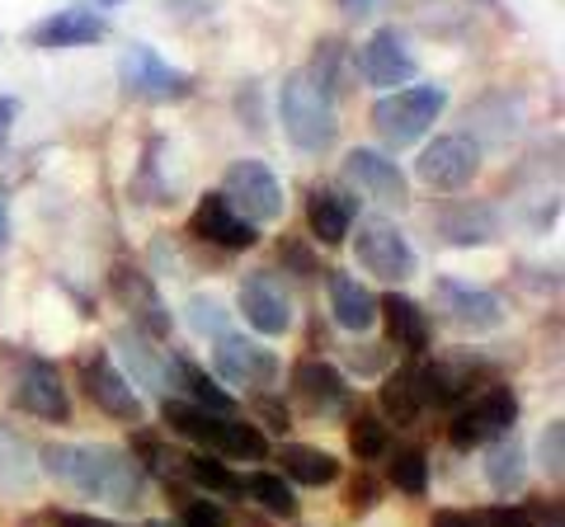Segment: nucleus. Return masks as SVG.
<instances>
[{"label": "nucleus", "mask_w": 565, "mask_h": 527, "mask_svg": "<svg viewBox=\"0 0 565 527\" xmlns=\"http://www.w3.org/2000/svg\"><path fill=\"white\" fill-rule=\"evenodd\" d=\"M39 471H47L52 481H62L81 495H90L99 504L132 514L147 499V471L128 448L109 443H47L39 448Z\"/></svg>", "instance_id": "nucleus-1"}, {"label": "nucleus", "mask_w": 565, "mask_h": 527, "mask_svg": "<svg viewBox=\"0 0 565 527\" xmlns=\"http://www.w3.org/2000/svg\"><path fill=\"white\" fill-rule=\"evenodd\" d=\"M161 415H166V424L174 433L189 438L199 452L217 456V462H264V456H269V438H264V429L250 424V419H236V415H222V410H203V406L180 400V396H166Z\"/></svg>", "instance_id": "nucleus-2"}, {"label": "nucleus", "mask_w": 565, "mask_h": 527, "mask_svg": "<svg viewBox=\"0 0 565 527\" xmlns=\"http://www.w3.org/2000/svg\"><path fill=\"white\" fill-rule=\"evenodd\" d=\"M278 118H282V132H288V142H292L297 151H307V155L330 151V147H334V137H340V114H334V95L307 72V66L282 80Z\"/></svg>", "instance_id": "nucleus-3"}, {"label": "nucleus", "mask_w": 565, "mask_h": 527, "mask_svg": "<svg viewBox=\"0 0 565 527\" xmlns=\"http://www.w3.org/2000/svg\"><path fill=\"white\" fill-rule=\"evenodd\" d=\"M448 109V90L444 85H401V90H386L373 104V132L386 147H415L424 132L434 128Z\"/></svg>", "instance_id": "nucleus-4"}, {"label": "nucleus", "mask_w": 565, "mask_h": 527, "mask_svg": "<svg viewBox=\"0 0 565 527\" xmlns=\"http://www.w3.org/2000/svg\"><path fill=\"white\" fill-rule=\"evenodd\" d=\"M481 161H486V147L476 142L471 132H444L434 137L429 147L419 151L415 161V174L434 193H444V198H457L467 184H476V174H481Z\"/></svg>", "instance_id": "nucleus-5"}, {"label": "nucleus", "mask_w": 565, "mask_h": 527, "mask_svg": "<svg viewBox=\"0 0 565 527\" xmlns=\"http://www.w3.org/2000/svg\"><path fill=\"white\" fill-rule=\"evenodd\" d=\"M118 85H122V95L147 99V104H174V99L193 95V76L180 72V66H170L161 52L147 43H128L118 52Z\"/></svg>", "instance_id": "nucleus-6"}, {"label": "nucleus", "mask_w": 565, "mask_h": 527, "mask_svg": "<svg viewBox=\"0 0 565 527\" xmlns=\"http://www.w3.org/2000/svg\"><path fill=\"white\" fill-rule=\"evenodd\" d=\"M353 259L363 264L373 278H382V283H411L419 259H415V245L405 240V232L392 222V217H363L359 222V236H353Z\"/></svg>", "instance_id": "nucleus-7"}, {"label": "nucleus", "mask_w": 565, "mask_h": 527, "mask_svg": "<svg viewBox=\"0 0 565 527\" xmlns=\"http://www.w3.org/2000/svg\"><path fill=\"white\" fill-rule=\"evenodd\" d=\"M519 429V396L509 391V386H490V391L481 396H467L462 406H457V419H452V448H486L494 443V438H504V433H514Z\"/></svg>", "instance_id": "nucleus-8"}, {"label": "nucleus", "mask_w": 565, "mask_h": 527, "mask_svg": "<svg viewBox=\"0 0 565 527\" xmlns=\"http://www.w3.org/2000/svg\"><path fill=\"white\" fill-rule=\"evenodd\" d=\"M217 193L255 226H269V222H278L282 213H288V193H282L278 174L264 161H232L226 174H222Z\"/></svg>", "instance_id": "nucleus-9"}, {"label": "nucleus", "mask_w": 565, "mask_h": 527, "mask_svg": "<svg viewBox=\"0 0 565 527\" xmlns=\"http://www.w3.org/2000/svg\"><path fill=\"white\" fill-rule=\"evenodd\" d=\"M212 373L222 381L241 386V391H269V386L282 377V358L274 348L236 335V330H222V335L212 340Z\"/></svg>", "instance_id": "nucleus-10"}, {"label": "nucleus", "mask_w": 565, "mask_h": 527, "mask_svg": "<svg viewBox=\"0 0 565 527\" xmlns=\"http://www.w3.org/2000/svg\"><path fill=\"white\" fill-rule=\"evenodd\" d=\"M429 226L438 240L457 245V250H481V245H494L504 236L500 207L486 198H444L438 207H429Z\"/></svg>", "instance_id": "nucleus-11"}, {"label": "nucleus", "mask_w": 565, "mask_h": 527, "mask_svg": "<svg viewBox=\"0 0 565 527\" xmlns=\"http://www.w3.org/2000/svg\"><path fill=\"white\" fill-rule=\"evenodd\" d=\"M14 406L33 419H43V424H71V396L57 363L24 354L20 367H14Z\"/></svg>", "instance_id": "nucleus-12"}, {"label": "nucleus", "mask_w": 565, "mask_h": 527, "mask_svg": "<svg viewBox=\"0 0 565 527\" xmlns=\"http://www.w3.org/2000/svg\"><path fill=\"white\" fill-rule=\"evenodd\" d=\"M340 184L353 189L359 198L382 203V207H405L411 203V180H405V170L386 151H373V147H353L344 155Z\"/></svg>", "instance_id": "nucleus-13"}, {"label": "nucleus", "mask_w": 565, "mask_h": 527, "mask_svg": "<svg viewBox=\"0 0 565 527\" xmlns=\"http://www.w3.org/2000/svg\"><path fill=\"white\" fill-rule=\"evenodd\" d=\"M434 302L448 315L457 330L467 335H490L504 325V302L500 292H490L481 283H462V278H434Z\"/></svg>", "instance_id": "nucleus-14"}, {"label": "nucleus", "mask_w": 565, "mask_h": 527, "mask_svg": "<svg viewBox=\"0 0 565 527\" xmlns=\"http://www.w3.org/2000/svg\"><path fill=\"white\" fill-rule=\"evenodd\" d=\"M353 66H359L373 90H401V85H411L419 76V62H415V52L405 43L401 29H377L373 39L359 47Z\"/></svg>", "instance_id": "nucleus-15"}, {"label": "nucleus", "mask_w": 565, "mask_h": 527, "mask_svg": "<svg viewBox=\"0 0 565 527\" xmlns=\"http://www.w3.org/2000/svg\"><path fill=\"white\" fill-rule=\"evenodd\" d=\"M81 377H85V396H90L109 419H118V424H137L141 419L137 386L122 377V367L114 363L109 348H95V354L81 363Z\"/></svg>", "instance_id": "nucleus-16"}, {"label": "nucleus", "mask_w": 565, "mask_h": 527, "mask_svg": "<svg viewBox=\"0 0 565 527\" xmlns=\"http://www.w3.org/2000/svg\"><path fill=\"white\" fill-rule=\"evenodd\" d=\"M109 39V20L90 6H66V10H52L43 14L39 24L24 33L29 47H43V52H66V47H95Z\"/></svg>", "instance_id": "nucleus-17"}, {"label": "nucleus", "mask_w": 565, "mask_h": 527, "mask_svg": "<svg viewBox=\"0 0 565 527\" xmlns=\"http://www.w3.org/2000/svg\"><path fill=\"white\" fill-rule=\"evenodd\" d=\"M189 232L199 240H207V245H217V250H226V255L255 250L259 236H264L255 222H245L236 207L222 198V193H203L199 207H193V217H189Z\"/></svg>", "instance_id": "nucleus-18"}, {"label": "nucleus", "mask_w": 565, "mask_h": 527, "mask_svg": "<svg viewBox=\"0 0 565 527\" xmlns=\"http://www.w3.org/2000/svg\"><path fill=\"white\" fill-rule=\"evenodd\" d=\"M114 292H118V302L128 306L132 330H141L147 340H170L174 315L161 302V288H156L151 278L137 269V264H118V269H114Z\"/></svg>", "instance_id": "nucleus-19"}, {"label": "nucleus", "mask_w": 565, "mask_h": 527, "mask_svg": "<svg viewBox=\"0 0 565 527\" xmlns=\"http://www.w3.org/2000/svg\"><path fill=\"white\" fill-rule=\"evenodd\" d=\"M241 315H245V325L259 330V335H288V325H292V302H288V288L278 283V273L269 269H255V273H245V283H241Z\"/></svg>", "instance_id": "nucleus-20"}, {"label": "nucleus", "mask_w": 565, "mask_h": 527, "mask_svg": "<svg viewBox=\"0 0 565 527\" xmlns=\"http://www.w3.org/2000/svg\"><path fill=\"white\" fill-rule=\"evenodd\" d=\"M359 222V193L344 189L340 180H326L316 184L307 193V226L311 236L326 245V250H334V245L349 240V226Z\"/></svg>", "instance_id": "nucleus-21"}, {"label": "nucleus", "mask_w": 565, "mask_h": 527, "mask_svg": "<svg viewBox=\"0 0 565 527\" xmlns=\"http://www.w3.org/2000/svg\"><path fill=\"white\" fill-rule=\"evenodd\" d=\"M292 391L297 400L321 419V415H340L353 406V396H349V381L340 367H330L326 358H302V363H292Z\"/></svg>", "instance_id": "nucleus-22"}, {"label": "nucleus", "mask_w": 565, "mask_h": 527, "mask_svg": "<svg viewBox=\"0 0 565 527\" xmlns=\"http://www.w3.org/2000/svg\"><path fill=\"white\" fill-rule=\"evenodd\" d=\"M415 381H419V400L424 406H462L476 386V363L467 358H424L415 367Z\"/></svg>", "instance_id": "nucleus-23"}, {"label": "nucleus", "mask_w": 565, "mask_h": 527, "mask_svg": "<svg viewBox=\"0 0 565 527\" xmlns=\"http://www.w3.org/2000/svg\"><path fill=\"white\" fill-rule=\"evenodd\" d=\"M377 315L386 321V335H392L396 348H405V354H424V348L434 344V330H429V315H424V306L415 302L411 292H386L377 297Z\"/></svg>", "instance_id": "nucleus-24"}, {"label": "nucleus", "mask_w": 565, "mask_h": 527, "mask_svg": "<svg viewBox=\"0 0 565 527\" xmlns=\"http://www.w3.org/2000/svg\"><path fill=\"white\" fill-rule=\"evenodd\" d=\"M523 128V99L509 95V90H490L471 104V137L481 147H504L509 137H519Z\"/></svg>", "instance_id": "nucleus-25"}, {"label": "nucleus", "mask_w": 565, "mask_h": 527, "mask_svg": "<svg viewBox=\"0 0 565 527\" xmlns=\"http://www.w3.org/2000/svg\"><path fill=\"white\" fill-rule=\"evenodd\" d=\"M326 283H330V315H334V325L349 330V335H363V330L377 325V297L367 292L359 278L334 269Z\"/></svg>", "instance_id": "nucleus-26"}, {"label": "nucleus", "mask_w": 565, "mask_h": 527, "mask_svg": "<svg viewBox=\"0 0 565 527\" xmlns=\"http://www.w3.org/2000/svg\"><path fill=\"white\" fill-rule=\"evenodd\" d=\"M170 358V396L184 391L180 400H193V406L203 410H222V415H236V396L226 391L217 377H207L199 363L184 358V354H166Z\"/></svg>", "instance_id": "nucleus-27"}, {"label": "nucleus", "mask_w": 565, "mask_h": 527, "mask_svg": "<svg viewBox=\"0 0 565 527\" xmlns=\"http://www.w3.org/2000/svg\"><path fill=\"white\" fill-rule=\"evenodd\" d=\"M118 354H122V377H137L141 386H147L151 396H170V358L166 354H156L151 340L141 335V330H128V335L118 340Z\"/></svg>", "instance_id": "nucleus-28"}, {"label": "nucleus", "mask_w": 565, "mask_h": 527, "mask_svg": "<svg viewBox=\"0 0 565 527\" xmlns=\"http://www.w3.org/2000/svg\"><path fill=\"white\" fill-rule=\"evenodd\" d=\"M278 476L282 481H292V485H330V481H340V462L326 452V448H311V443H282L278 452Z\"/></svg>", "instance_id": "nucleus-29"}, {"label": "nucleus", "mask_w": 565, "mask_h": 527, "mask_svg": "<svg viewBox=\"0 0 565 527\" xmlns=\"http://www.w3.org/2000/svg\"><path fill=\"white\" fill-rule=\"evenodd\" d=\"M39 481V452L10 424H0V495H29Z\"/></svg>", "instance_id": "nucleus-30"}, {"label": "nucleus", "mask_w": 565, "mask_h": 527, "mask_svg": "<svg viewBox=\"0 0 565 527\" xmlns=\"http://www.w3.org/2000/svg\"><path fill=\"white\" fill-rule=\"evenodd\" d=\"M486 481L490 490H500V495H514V490H523L527 481V456H523V443L514 433L494 438V443H486Z\"/></svg>", "instance_id": "nucleus-31"}, {"label": "nucleus", "mask_w": 565, "mask_h": 527, "mask_svg": "<svg viewBox=\"0 0 565 527\" xmlns=\"http://www.w3.org/2000/svg\"><path fill=\"white\" fill-rule=\"evenodd\" d=\"M180 471L199 490H212V495H222V499H245V476H236L232 466L217 462V456H207V452H184Z\"/></svg>", "instance_id": "nucleus-32"}, {"label": "nucleus", "mask_w": 565, "mask_h": 527, "mask_svg": "<svg viewBox=\"0 0 565 527\" xmlns=\"http://www.w3.org/2000/svg\"><path fill=\"white\" fill-rule=\"evenodd\" d=\"M245 499H255L264 514H274V518H297L302 514V504H297V490L292 481H282L278 471H250L245 476Z\"/></svg>", "instance_id": "nucleus-33"}, {"label": "nucleus", "mask_w": 565, "mask_h": 527, "mask_svg": "<svg viewBox=\"0 0 565 527\" xmlns=\"http://www.w3.org/2000/svg\"><path fill=\"white\" fill-rule=\"evenodd\" d=\"M161 151H166V137H151L147 142V151H141V170L132 174V198L137 203H147V207H166V203H174V189H170V180L161 174Z\"/></svg>", "instance_id": "nucleus-34"}, {"label": "nucleus", "mask_w": 565, "mask_h": 527, "mask_svg": "<svg viewBox=\"0 0 565 527\" xmlns=\"http://www.w3.org/2000/svg\"><path fill=\"white\" fill-rule=\"evenodd\" d=\"M382 410L396 419V424H415V419L424 415V400H419V381H415V367H396V373H386L382 381Z\"/></svg>", "instance_id": "nucleus-35"}, {"label": "nucleus", "mask_w": 565, "mask_h": 527, "mask_svg": "<svg viewBox=\"0 0 565 527\" xmlns=\"http://www.w3.org/2000/svg\"><path fill=\"white\" fill-rule=\"evenodd\" d=\"M349 448L359 462H377L382 452H392V433H386V424L373 415V410H359L349 424Z\"/></svg>", "instance_id": "nucleus-36"}, {"label": "nucleus", "mask_w": 565, "mask_h": 527, "mask_svg": "<svg viewBox=\"0 0 565 527\" xmlns=\"http://www.w3.org/2000/svg\"><path fill=\"white\" fill-rule=\"evenodd\" d=\"M392 485L401 490V495H411V499H419L424 490H429V456H424V448H396Z\"/></svg>", "instance_id": "nucleus-37"}, {"label": "nucleus", "mask_w": 565, "mask_h": 527, "mask_svg": "<svg viewBox=\"0 0 565 527\" xmlns=\"http://www.w3.org/2000/svg\"><path fill=\"white\" fill-rule=\"evenodd\" d=\"M537 462H542V471L556 485L565 481V419H552V424L542 429V438H537Z\"/></svg>", "instance_id": "nucleus-38"}, {"label": "nucleus", "mask_w": 565, "mask_h": 527, "mask_svg": "<svg viewBox=\"0 0 565 527\" xmlns=\"http://www.w3.org/2000/svg\"><path fill=\"white\" fill-rule=\"evenodd\" d=\"M189 325L199 330V335H207V340H217L222 330H232L222 302H212V297H193V302H189Z\"/></svg>", "instance_id": "nucleus-39"}, {"label": "nucleus", "mask_w": 565, "mask_h": 527, "mask_svg": "<svg viewBox=\"0 0 565 527\" xmlns=\"http://www.w3.org/2000/svg\"><path fill=\"white\" fill-rule=\"evenodd\" d=\"M180 527H232V514L217 499H189L180 514Z\"/></svg>", "instance_id": "nucleus-40"}, {"label": "nucleus", "mask_w": 565, "mask_h": 527, "mask_svg": "<svg viewBox=\"0 0 565 527\" xmlns=\"http://www.w3.org/2000/svg\"><path fill=\"white\" fill-rule=\"evenodd\" d=\"M259 95H264V90H259V80H245L241 90H236V118H241L255 137L264 132V104H259Z\"/></svg>", "instance_id": "nucleus-41"}, {"label": "nucleus", "mask_w": 565, "mask_h": 527, "mask_svg": "<svg viewBox=\"0 0 565 527\" xmlns=\"http://www.w3.org/2000/svg\"><path fill=\"white\" fill-rule=\"evenodd\" d=\"M481 527H537V518L523 504H494V508H481Z\"/></svg>", "instance_id": "nucleus-42"}, {"label": "nucleus", "mask_w": 565, "mask_h": 527, "mask_svg": "<svg viewBox=\"0 0 565 527\" xmlns=\"http://www.w3.org/2000/svg\"><path fill=\"white\" fill-rule=\"evenodd\" d=\"M377 499H382V490H377L373 476H359V481L349 485V508H353V514H367V508H377Z\"/></svg>", "instance_id": "nucleus-43"}, {"label": "nucleus", "mask_w": 565, "mask_h": 527, "mask_svg": "<svg viewBox=\"0 0 565 527\" xmlns=\"http://www.w3.org/2000/svg\"><path fill=\"white\" fill-rule=\"evenodd\" d=\"M429 527H481V508H438Z\"/></svg>", "instance_id": "nucleus-44"}, {"label": "nucleus", "mask_w": 565, "mask_h": 527, "mask_svg": "<svg viewBox=\"0 0 565 527\" xmlns=\"http://www.w3.org/2000/svg\"><path fill=\"white\" fill-rule=\"evenodd\" d=\"M47 523H52V527H118V523L95 518V514H71V508H52Z\"/></svg>", "instance_id": "nucleus-45"}, {"label": "nucleus", "mask_w": 565, "mask_h": 527, "mask_svg": "<svg viewBox=\"0 0 565 527\" xmlns=\"http://www.w3.org/2000/svg\"><path fill=\"white\" fill-rule=\"evenodd\" d=\"M14 122H20V99H14V95H0V151L10 147Z\"/></svg>", "instance_id": "nucleus-46"}, {"label": "nucleus", "mask_w": 565, "mask_h": 527, "mask_svg": "<svg viewBox=\"0 0 565 527\" xmlns=\"http://www.w3.org/2000/svg\"><path fill=\"white\" fill-rule=\"evenodd\" d=\"M259 415H264V424L278 429V433H288V424H292L288 406H278V400H269V396H259Z\"/></svg>", "instance_id": "nucleus-47"}, {"label": "nucleus", "mask_w": 565, "mask_h": 527, "mask_svg": "<svg viewBox=\"0 0 565 527\" xmlns=\"http://www.w3.org/2000/svg\"><path fill=\"white\" fill-rule=\"evenodd\" d=\"M386 6V0H340V14L353 24H363V20H373V14Z\"/></svg>", "instance_id": "nucleus-48"}, {"label": "nucleus", "mask_w": 565, "mask_h": 527, "mask_svg": "<svg viewBox=\"0 0 565 527\" xmlns=\"http://www.w3.org/2000/svg\"><path fill=\"white\" fill-rule=\"evenodd\" d=\"M278 259H292L288 269H297V273H316V259L302 250V245H292V240H288V245H278Z\"/></svg>", "instance_id": "nucleus-49"}, {"label": "nucleus", "mask_w": 565, "mask_h": 527, "mask_svg": "<svg viewBox=\"0 0 565 527\" xmlns=\"http://www.w3.org/2000/svg\"><path fill=\"white\" fill-rule=\"evenodd\" d=\"M349 363L359 367V373H377V367L386 363V354H382V348H363V354H359V348H353V354H349Z\"/></svg>", "instance_id": "nucleus-50"}, {"label": "nucleus", "mask_w": 565, "mask_h": 527, "mask_svg": "<svg viewBox=\"0 0 565 527\" xmlns=\"http://www.w3.org/2000/svg\"><path fill=\"white\" fill-rule=\"evenodd\" d=\"M212 6H217V0H166V10H174V14H203Z\"/></svg>", "instance_id": "nucleus-51"}, {"label": "nucleus", "mask_w": 565, "mask_h": 527, "mask_svg": "<svg viewBox=\"0 0 565 527\" xmlns=\"http://www.w3.org/2000/svg\"><path fill=\"white\" fill-rule=\"evenodd\" d=\"M10 240V217H6V203H0V245Z\"/></svg>", "instance_id": "nucleus-52"}, {"label": "nucleus", "mask_w": 565, "mask_h": 527, "mask_svg": "<svg viewBox=\"0 0 565 527\" xmlns=\"http://www.w3.org/2000/svg\"><path fill=\"white\" fill-rule=\"evenodd\" d=\"M95 6H99V10H118L122 0H90V10H95Z\"/></svg>", "instance_id": "nucleus-53"}, {"label": "nucleus", "mask_w": 565, "mask_h": 527, "mask_svg": "<svg viewBox=\"0 0 565 527\" xmlns=\"http://www.w3.org/2000/svg\"><path fill=\"white\" fill-rule=\"evenodd\" d=\"M141 527H170V523H141Z\"/></svg>", "instance_id": "nucleus-54"}, {"label": "nucleus", "mask_w": 565, "mask_h": 527, "mask_svg": "<svg viewBox=\"0 0 565 527\" xmlns=\"http://www.w3.org/2000/svg\"><path fill=\"white\" fill-rule=\"evenodd\" d=\"M481 6H494V0H481Z\"/></svg>", "instance_id": "nucleus-55"}]
</instances>
